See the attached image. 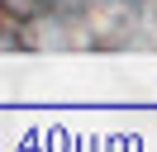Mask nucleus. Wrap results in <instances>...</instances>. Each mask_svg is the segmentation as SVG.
I'll list each match as a JSON object with an SVG mask.
<instances>
[{
    "label": "nucleus",
    "mask_w": 157,
    "mask_h": 152,
    "mask_svg": "<svg viewBox=\"0 0 157 152\" xmlns=\"http://www.w3.org/2000/svg\"><path fill=\"white\" fill-rule=\"evenodd\" d=\"M133 5H138V0H133Z\"/></svg>",
    "instance_id": "f257e3e1"
}]
</instances>
